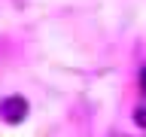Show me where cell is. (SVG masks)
<instances>
[{"instance_id": "cell-1", "label": "cell", "mask_w": 146, "mask_h": 137, "mask_svg": "<svg viewBox=\"0 0 146 137\" xmlns=\"http://www.w3.org/2000/svg\"><path fill=\"white\" fill-rule=\"evenodd\" d=\"M27 113H31V104H27L21 94H9V98L0 100V119H3L6 125H18V122H25Z\"/></svg>"}, {"instance_id": "cell-2", "label": "cell", "mask_w": 146, "mask_h": 137, "mask_svg": "<svg viewBox=\"0 0 146 137\" xmlns=\"http://www.w3.org/2000/svg\"><path fill=\"white\" fill-rule=\"evenodd\" d=\"M134 122H137V128H143V131H146V107H137L134 110Z\"/></svg>"}, {"instance_id": "cell-3", "label": "cell", "mask_w": 146, "mask_h": 137, "mask_svg": "<svg viewBox=\"0 0 146 137\" xmlns=\"http://www.w3.org/2000/svg\"><path fill=\"white\" fill-rule=\"evenodd\" d=\"M140 85H143V91H146V67L140 70Z\"/></svg>"}]
</instances>
